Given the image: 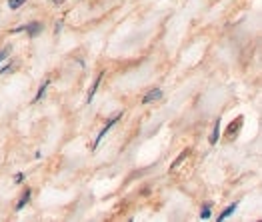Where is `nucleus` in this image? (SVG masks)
Returning a JSON list of instances; mask_svg holds the SVG:
<instances>
[{
  "mask_svg": "<svg viewBox=\"0 0 262 222\" xmlns=\"http://www.w3.org/2000/svg\"><path fill=\"white\" fill-rule=\"evenodd\" d=\"M30 196H32V190H30V188H26V190H24V194H22V198L18 200V204H16V210H18V212H20L28 202H30Z\"/></svg>",
  "mask_w": 262,
  "mask_h": 222,
  "instance_id": "obj_6",
  "label": "nucleus"
},
{
  "mask_svg": "<svg viewBox=\"0 0 262 222\" xmlns=\"http://www.w3.org/2000/svg\"><path fill=\"white\" fill-rule=\"evenodd\" d=\"M8 54H10V48L0 50V62H2V60H6V58H8Z\"/></svg>",
  "mask_w": 262,
  "mask_h": 222,
  "instance_id": "obj_13",
  "label": "nucleus"
},
{
  "mask_svg": "<svg viewBox=\"0 0 262 222\" xmlns=\"http://www.w3.org/2000/svg\"><path fill=\"white\" fill-rule=\"evenodd\" d=\"M219 136H220V118L216 120V124H214V130H212V134H210V138H208L212 146H214V144L219 142Z\"/></svg>",
  "mask_w": 262,
  "mask_h": 222,
  "instance_id": "obj_10",
  "label": "nucleus"
},
{
  "mask_svg": "<svg viewBox=\"0 0 262 222\" xmlns=\"http://www.w3.org/2000/svg\"><path fill=\"white\" fill-rule=\"evenodd\" d=\"M236 208H238V202H234V204H230L228 208H224V210H222V214L219 216V222L226 220V218H230V216H232V212H234Z\"/></svg>",
  "mask_w": 262,
  "mask_h": 222,
  "instance_id": "obj_7",
  "label": "nucleus"
},
{
  "mask_svg": "<svg viewBox=\"0 0 262 222\" xmlns=\"http://www.w3.org/2000/svg\"><path fill=\"white\" fill-rule=\"evenodd\" d=\"M22 180H24V174H22V172H18V174L14 176V182H18V184H20Z\"/></svg>",
  "mask_w": 262,
  "mask_h": 222,
  "instance_id": "obj_14",
  "label": "nucleus"
},
{
  "mask_svg": "<svg viewBox=\"0 0 262 222\" xmlns=\"http://www.w3.org/2000/svg\"><path fill=\"white\" fill-rule=\"evenodd\" d=\"M210 214H212V202H204L202 204V210H200V218L202 220H208Z\"/></svg>",
  "mask_w": 262,
  "mask_h": 222,
  "instance_id": "obj_8",
  "label": "nucleus"
},
{
  "mask_svg": "<svg viewBox=\"0 0 262 222\" xmlns=\"http://www.w3.org/2000/svg\"><path fill=\"white\" fill-rule=\"evenodd\" d=\"M48 84H50V80H44L42 84H40V88H38L36 96H34V100H32L34 104H36V102H40V100L44 98V94H46V90H48Z\"/></svg>",
  "mask_w": 262,
  "mask_h": 222,
  "instance_id": "obj_9",
  "label": "nucleus"
},
{
  "mask_svg": "<svg viewBox=\"0 0 262 222\" xmlns=\"http://www.w3.org/2000/svg\"><path fill=\"white\" fill-rule=\"evenodd\" d=\"M24 2H26V0H8V6H10L12 10H16V8H20Z\"/></svg>",
  "mask_w": 262,
  "mask_h": 222,
  "instance_id": "obj_12",
  "label": "nucleus"
},
{
  "mask_svg": "<svg viewBox=\"0 0 262 222\" xmlns=\"http://www.w3.org/2000/svg\"><path fill=\"white\" fill-rule=\"evenodd\" d=\"M54 4H64V0H54Z\"/></svg>",
  "mask_w": 262,
  "mask_h": 222,
  "instance_id": "obj_15",
  "label": "nucleus"
},
{
  "mask_svg": "<svg viewBox=\"0 0 262 222\" xmlns=\"http://www.w3.org/2000/svg\"><path fill=\"white\" fill-rule=\"evenodd\" d=\"M24 30L28 32V36H30V38H34L36 34H40V30H42V24L36 23V20H34V23L26 24V28H24Z\"/></svg>",
  "mask_w": 262,
  "mask_h": 222,
  "instance_id": "obj_5",
  "label": "nucleus"
},
{
  "mask_svg": "<svg viewBox=\"0 0 262 222\" xmlns=\"http://www.w3.org/2000/svg\"><path fill=\"white\" fill-rule=\"evenodd\" d=\"M160 98H162V90L154 88V90H150L148 94H144V96H142V102H144V104H148V102H156V100H160Z\"/></svg>",
  "mask_w": 262,
  "mask_h": 222,
  "instance_id": "obj_3",
  "label": "nucleus"
},
{
  "mask_svg": "<svg viewBox=\"0 0 262 222\" xmlns=\"http://www.w3.org/2000/svg\"><path fill=\"white\" fill-rule=\"evenodd\" d=\"M102 78H104V72H100L98 76H96V80H94V84H92V88H90V92H88V98H86V102L90 104L92 100H94V94H96V90H98V86L102 84Z\"/></svg>",
  "mask_w": 262,
  "mask_h": 222,
  "instance_id": "obj_4",
  "label": "nucleus"
},
{
  "mask_svg": "<svg viewBox=\"0 0 262 222\" xmlns=\"http://www.w3.org/2000/svg\"><path fill=\"white\" fill-rule=\"evenodd\" d=\"M120 118H122V112H120V114H116V116H112V118H110L108 122L104 124V128H102L100 132H98V136H96V140H94V144H92V150H94V152L98 150V146H100V142L104 140V136H106V134H108L110 130H112V126H114V124H116V122H118Z\"/></svg>",
  "mask_w": 262,
  "mask_h": 222,
  "instance_id": "obj_1",
  "label": "nucleus"
},
{
  "mask_svg": "<svg viewBox=\"0 0 262 222\" xmlns=\"http://www.w3.org/2000/svg\"><path fill=\"white\" fill-rule=\"evenodd\" d=\"M188 154H190V150H184V152H182V154L178 156V158H176L174 162L170 164V170H174V168H178V166H180V164H182V162L186 160V156H188Z\"/></svg>",
  "mask_w": 262,
  "mask_h": 222,
  "instance_id": "obj_11",
  "label": "nucleus"
},
{
  "mask_svg": "<svg viewBox=\"0 0 262 222\" xmlns=\"http://www.w3.org/2000/svg\"><path fill=\"white\" fill-rule=\"evenodd\" d=\"M242 124H244V116H236V118H234V120L228 124L226 132H224L226 140H234V138L238 136V130L242 128Z\"/></svg>",
  "mask_w": 262,
  "mask_h": 222,
  "instance_id": "obj_2",
  "label": "nucleus"
}]
</instances>
